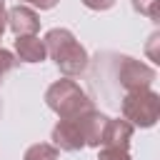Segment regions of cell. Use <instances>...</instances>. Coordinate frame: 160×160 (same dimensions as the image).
Wrapping results in <instances>:
<instances>
[{
    "label": "cell",
    "instance_id": "cell-1",
    "mask_svg": "<svg viewBox=\"0 0 160 160\" xmlns=\"http://www.w3.org/2000/svg\"><path fill=\"white\" fill-rule=\"evenodd\" d=\"M48 40V50L55 58V62L65 70V72H80L88 65V55L85 50L75 42V38L68 30H50L45 35Z\"/></svg>",
    "mask_w": 160,
    "mask_h": 160
},
{
    "label": "cell",
    "instance_id": "cell-2",
    "mask_svg": "<svg viewBox=\"0 0 160 160\" xmlns=\"http://www.w3.org/2000/svg\"><path fill=\"white\" fill-rule=\"evenodd\" d=\"M122 112L128 120H132L140 128H150L155 125L158 115H160V98L158 92H152L150 88H140V90H130L122 100Z\"/></svg>",
    "mask_w": 160,
    "mask_h": 160
},
{
    "label": "cell",
    "instance_id": "cell-3",
    "mask_svg": "<svg viewBox=\"0 0 160 160\" xmlns=\"http://www.w3.org/2000/svg\"><path fill=\"white\" fill-rule=\"evenodd\" d=\"M48 105L55 112H60L62 118H72V115H80V112L90 110L88 95L70 80H60L48 90Z\"/></svg>",
    "mask_w": 160,
    "mask_h": 160
},
{
    "label": "cell",
    "instance_id": "cell-4",
    "mask_svg": "<svg viewBox=\"0 0 160 160\" xmlns=\"http://www.w3.org/2000/svg\"><path fill=\"white\" fill-rule=\"evenodd\" d=\"M155 80V70L132 60V58H122V72H120V82L128 90H140V88H150V82Z\"/></svg>",
    "mask_w": 160,
    "mask_h": 160
},
{
    "label": "cell",
    "instance_id": "cell-5",
    "mask_svg": "<svg viewBox=\"0 0 160 160\" xmlns=\"http://www.w3.org/2000/svg\"><path fill=\"white\" fill-rule=\"evenodd\" d=\"M130 135H132V125L125 120H108L102 128V138L100 142L105 148H118V150H128L130 145Z\"/></svg>",
    "mask_w": 160,
    "mask_h": 160
},
{
    "label": "cell",
    "instance_id": "cell-6",
    "mask_svg": "<svg viewBox=\"0 0 160 160\" xmlns=\"http://www.w3.org/2000/svg\"><path fill=\"white\" fill-rule=\"evenodd\" d=\"M18 52L22 60L28 62H38L45 58V45L38 40V38H30V35H20L18 38Z\"/></svg>",
    "mask_w": 160,
    "mask_h": 160
},
{
    "label": "cell",
    "instance_id": "cell-7",
    "mask_svg": "<svg viewBox=\"0 0 160 160\" xmlns=\"http://www.w3.org/2000/svg\"><path fill=\"white\" fill-rule=\"evenodd\" d=\"M10 25L18 35H25V32H35L38 30V20L35 15L28 10V8H15L10 12Z\"/></svg>",
    "mask_w": 160,
    "mask_h": 160
},
{
    "label": "cell",
    "instance_id": "cell-8",
    "mask_svg": "<svg viewBox=\"0 0 160 160\" xmlns=\"http://www.w3.org/2000/svg\"><path fill=\"white\" fill-rule=\"evenodd\" d=\"M58 152L50 148V145H35L25 152V160H55Z\"/></svg>",
    "mask_w": 160,
    "mask_h": 160
},
{
    "label": "cell",
    "instance_id": "cell-9",
    "mask_svg": "<svg viewBox=\"0 0 160 160\" xmlns=\"http://www.w3.org/2000/svg\"><path fill=\"white\" fill-rule=\"evenodd\" d=\"M132 2H135V8H138L142 15L158 20V0H132Z\"/></svg>",
    "mask_w": 160,
    "mask_h": 160
},
{
    "label": "cell",
    "instance_id": "cell-10",
    "mask_svg": "<svg viewBox=\"0 0 160 160\" xmlns=\"http://www.w3.org/2000/svg\"><path fill=\"white\" fill-rule=\"evenodd\" d=\"M100 160H128V150H118V148H105L100 152Z\"/></svg>",
    "mask_w": 160,
    "mask_h": 160
},
{
    "label": "cell",
    "instance_id": "cell-11",
    "mask_svg": "<svg viewBox=\"0 0 160 160\" xmlns=\"http://www.w3.org/2000/svg\"><path fill=\"white\" fill-rule=\"evenodd\" d=\"M10 68H12V55H10L8 50H0V78H2Z\"/></svg>",
    "mask_w": 160,
    "mask_h": 160
},
{
    "label": "cell",
    "instance_id": "cell-12",
    "mask_svg": "<svg viewBox=\"0 0 160 160\" xmlns=\"http://www.w3.org/2000/svg\"><path fill=\"white\" fill-rule=\"evenodd\" d=\"M88 8H95V10H105V8H110L115 0H82Z\"/></svg>",
    "mask_w": 160,
    "mask_h": 160
},
{
    "label": "cell",
    "instance_id": "cell-13",
    "mask_svg": "<svg viewBox=\"0 0 160 160\" xmlns=\"http://www.w3.org/2000/svg\"><path fill=\"white\" fill-rule=\"evenodd\" d=\"M30 2H35V5H40V8H52L58 0H30Z\"/></svg>",
    "mask_w": 160,
    "mask_h": 160
},
{
    "label": "cell",
    "instance_id": "cell-14",
    "mask_svg": "<svg viewBox=\"0 0 160 160\" xmlns=\"http://www.w3.org/2000/svg\"><path fill=\"white\" fill-rule=\"evenodd\" d=\"M2 12H5V10H2V0H0V35H2V30H5V22H2L5 15H2Z\"/></svg>",
    "mask_w": 160,
    "mask_h": 160
}]
</instances>
